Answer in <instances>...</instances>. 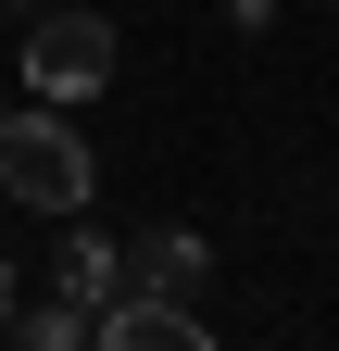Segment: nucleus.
Instances as JSON below:
<instances>
[{
	"label": "nucleus",
	"mask_w": 339,
	"mask_h": 351,
	"mask_svg": "<svg viewBox=\"0 0 339 351\" xmlns=\"http://www.w3.org/2000/svg\"><path fill=\"white\" fill-rule=\"evenodd\" d=\"M89 176H101V151L63 125V101L0 113V201H25V213H89Z\"/></svg>",
	"instance_id": "obj_1"
},
{
	"label": "nucleus",
	"mask_w": 339,
	"mask_h": 351,
	"mask_svg": "<svg viewBox=\"0 0 339 351\" xmlns=\"http://www.w3.org/2000/svg\"><path fill=\"white\" fill-rule=\"evenodd\" d=\"M13 326H25L38 351H75V339H89V301H63V289H51V301H25Z\"/></svg>",
	"instance_id": "obj_6"
},
{
	"label": "nucleus",
	"mask_w": 339,
	"mask_h": 351,
	"mask_svg": "<svg viewBox=\"0 0 339 351\" xmlns=\"http://www.w3.org/2000/svg\"><path fill=\"white\" fill-rule=\"evenodd\" d=\"M13 75L38 88V101H101V88H113V25L89 13V0H38Z\"/></svg>",
	"instance_id": "obj_2"
},
{
	"label": "nucleus",
	"mask_w": 339,
	"mask_h": 351,
	"mask_svg": "<svg viewBox=\"0 0 339 351\" xmlns=\"http://www.w3.org/2000/svg\"><path fill=\"white\" fill-rule=\"evenodd\" d=\"M0 326H13V251H0Z\"/></svg>",
	"instance_id": "obj_8"
},
{
	"label": "nucleus",
	"mask_w": 339,
	"mask_h": 351,
	"mask_svg": "<svg viewBox=\"0 0 339 351\" xmlns=\"http://www.w3.org/2000/svg\"><path fill=\"white\" fill-rule=\"evenodd\" d=\"M51 289L101 314V301H113V239H101V226H63V251H51Z\"/></svg>",
	"instance_id": "obj_5"
},
{
	"label": "nucleus",
	"mask_w": 339,
	"mask_h": 351,
	"mask_svg": "<svg viewBox=\"0 0 339 351\" xmlns=\"http://www.w3.org/2000/svg\"><path fill=\"white\" fill-rule=\"evenodd\" d=\"M25 13H38V0H25Z\"/></svg>",
	"instance_id": "obj_10"
},
{
	"label": "nucleus",
	"mask_w": 339,
	"mask_h": 351,
	"mask_svg": "<svg viewBox=\"0 0 339 351\" xmlns=\"http://www.w3.org/2000/svg\"><path fill=\"white\" fill-rule=\"evenodd\" d=\"M201 276H214V239H201V226H139V239H113V289H201Z\"/></svg>",
	"instance_id": "obj_4"
},
{
	"label": "nucleus",
	"mask_w": 339,
	"mask_h": 351,
	"mask_svg": "<svg viewBox=\"0 0 339 351\" xmlns=\"http://www.w3.org/2000/svg\"><path fill=\"white\" fill-rule=\"evenodd\" d=\"M113 351H201L214 326H201V301H176V289H113L101 314H89Z\"/></svg>",
	"instance_id": "obj_3"
},
{
	"label": "nucleus",
	"mask_w": 339,
	"mask_h": 351,
	"mask_svg": "<svg viewBox=\"0 0 339 351\" xmlns=\"http://www.w3.org/2000/svg\"><path fill=\"white\" fill-rule=\"evenodd\" d=\"M0 113H13V88H0Z\"/></svg>",
	"instance_id": "obj_9"
},
{
	"label": "nucleus",
	"mask_w": 339,
	"mask_h": 351,
	"mask_svg": "<svg viewBox=\"0 0 339 351\" xmlns=\"http://www.w3.org/2000/svg\"><path fill=\"white\" fill-rule=\"evenodd\" d=\"M226 25H239V38H264V25H277V0H226Z\"/></svg>",
	"instance_id": "obj_7"
}]
</instances>
